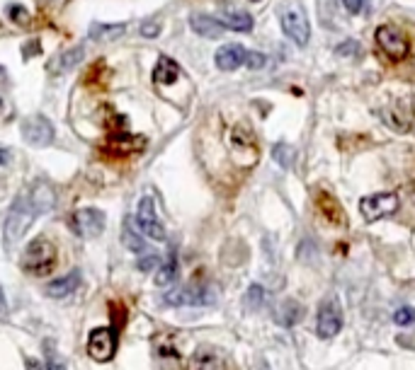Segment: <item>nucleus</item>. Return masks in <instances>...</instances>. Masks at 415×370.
<instances>
[{
  "label": "nucleus",
  "mask_w": 415,
  "mask_h": 370,
  "mask_svg": "<svg viewBox=\"0 0 415 370\" xmlns=\"http://www.w3.org/2000/svg\"><path fill=\"white\" fill-rule=\"evenodd\" d=\"M56 262H59V252L56 247L49 242L46 237H36L32 240L22 252V269L32 276H46L56 269Z\"/></svg>",
  "instance_id": "nucleus-1"
},
{
  "label": "nucleus",
  "mask_w": 415,
  "mask_h": 370,
  "mask_svg": "<svg viewBox=\"0 0 415 370\" xmlns=\"http://www.w3.org/2000/svg\"><path fill=\"white\" fill-rule=\"evenodd\" d=\"M36 215H41V213H39V208L34 206V201L29 199V194L15 199V203H12V208L8 213V220H5V245L12 247V245L20 242V240L24 237V232L32 227Z\"/></svg>",
  "instance_id": "nucleus-2"
},
{
  "label": "nucleus",
  "mask_w": 415,
  "mask_h": 370,
  "mask_svg": "<svg viewBox=\"0 0 415 370\" xmlns=\"http://www.w3.org/2000/svg\"><path fill=\"white\" fill-rule=\"evenodd\" d=\"M279 20H282L284 34L289 36L294 44H299V46L309 44L311 27H309V20H306V12H304V8H299L296 3H286L284 10L279 12Z\"/></svg>",
  "instance_id": "nucleus-3"
},
{
  "label": "nucleus",
  "mask_w": 415,
  "mask_h": 370,
  "mask_svg": "<svg viewBox=\"0 0 415 370\" xmlns=\"http://www.w3.org/2000/svg\"><path fill=\"white\" fill-rule=\"evenodd\" d=\"M399 194H391V191H384V194H369L359 201V213L367 223H374L379 218H389V215L399 213Z\"/></svg>",
  "instance_id": "nucleus-4"
},
{
  "label": "nucleus",
  "mask_w": 415,
  "mask_h": 370,
  "mask_svg": "<svg viewBox=\"0 0 415 370\" xmlns=\"http://www.w3.org/2000/svg\"><path fill=\"white\" fill-rule=\"evenodd\" d=\"M117 354V334L109 327H97L88 336V356L97 363H107Z\"/></svg>",
  "instance_id": "nucleus-5"
},
{
  "label": "nucleus",
  "mask_w": 415,
  "mask_h": 370,
  "mask_svg": "<svg viewBox=\"0 0 415 370\" xmlns=\"http://www.w3.org/2000/svg\"><path fill=\"white\" fill-rule=\"evenodd\" d=\"M71 225L78 237L90 240V237L102 235V230H105V225H107V218H105V213L97 211V208H81V211H73Z\"/></svg>",
  "instance_id": "nucleus-6"
},
{
  "label": "nucleus",
  "mask_w": 415,
  "mask_h": 370,
  "mask_svg": "<svg viewBox=\"0 0 415 370\" xmlns=\"http://www.w3.org/2000/svg\"><path fill=\"white\" fill-rule=\"evenodd\" d=\"M374 36H376V44H379V48L391 61L406 58L408 51H411V46H408V39L396 27H391V24H381V27L376 29Z\"/></svg>",
  "instance_id": "nucleus-7"
},
{
  "label": "nucleus",
  "mask_w": 415,
  "mask_h": 370,
  "mask_svg": "<svg viewBox=\"0 0 415 370\" xmlns=\"http://www.w3.org/2000/svg\"><path fill=\"white\" fill-rule=\"evenodd\" d=\"M136 223H139V230H141L146 237L156 240V242H163V240H166V230H163L161 220H158L156 203H154V199H151V196H144L141 203H139Z\"/></svg>",
  "instance_id": "nucleus-8"
},
{
  "label": "nucleus",
  "mask_w": 415,
  "mask_h": 370,
  "mask_svg": "<svg viewBox=\"0 0 415 370\" xmlns=\"http://www.w3.org/2000/svg\"><path fill=\"white\" fill-rule=\"evenodd\" d=\"M22 135L29 145L44 148L49 143H54V123L46 119V116H29V119L22 121Z\"/></svg>",
  "instance_id": "nucleus-9"
},
{
  "label": "nucleus",
  "mask_w": 415,
  "mask_h": 370,
  "mask_svg": "<svg viewBox=\"0 0 415 370\" xmlns=\"http://www.w3.org/2000/svg\"><path fill=\"white\" fill-rule=\"evenodd\" d=\"M343 327V310H340L338 300H328L319 312V324H316V334L321 339H331Z\"/></svg>",
  "instance_id": "nucleus-10"
},
{
  "label": "nucleus",
  "mask_w": 415,
  "mask_h": 370,
  "mask_svg": "<svg viewBox=\"0 0 415 370\" xmlns=\"http://www.w3.org/2000/svg\"><path fill=\"white\" fill-rule=\"evenodd\" d=\"M166 303L168 305H206L214 303V295L204 288H175V291L166 293Z\"/></svg>",
  "instance_id": "nucleus-11"
},
{
  "label": "nucleus",
  "mask_w": 415,
  "mask_h": 370,
  "mask_svg": "<svg viewBox=\"0 0 415 370\" xmlns=\"http://www.w3.org/2000/svg\"><path fill=\"white\" fill-rule=\"evenodd\" d=\"M246 48H243L241 44H226L221 46L216 51V68L219 71H226V73H231V71H236V68H241L243 63H246Z\"/></svg>",
  "instance_id": "nucleus-12"
},
{
  "label": "nucleus",
  "mask_w": 415,
  "mask_h": 370,
  "mask_svg": "<svg viewBox=\"0 0 415 370\" xmlns=\"http://www.w3.org/2000/svg\"><path fill=\"white\" fill-rule=\"evenodd\" d=\"M190 370H226V361L219 351H214L209 346H202L194 351Z\"/></svg>",
  "instance_id": "nucleus-13"
},
{
  "label": "nucleus",
  "mask_w": 415,
  "mask_h": 370,
  "mask_svg": "<svg viewBox=\"0 0 415 370\" xmlns=\"http://www.w3.org/2000/svg\"><path fill=\"white\" fill-rule=\"evenodd\" d=\"M316 206L321 208L323 218L331 220L333 225H345V211H343V206H340V203L335 201V196H331L328 191H319V194H316Z\"/></svg>",
  "instance_id": "nucleus-14"
},
{
  "label": "nucleus",
  "mask_w": 415,
  "mask_h": 370,
  "mask_svg": "<svg viewBox=\"0 0 415 370\" xmlns=\"http://www.w3.org/2000/svg\"><path fill=\"white\" fill-rule=\"evenodd\" d=\"M141 148H146V138H141V135H131V133H112L109 135V150L117 153V155H131V153L141 150Z\"/></svg>",
  "instance_id": "nucleus-15"
},
{
  "label": "nucleus",
  "mask_w": 415,
  "mask_h": 370,
  "mask_svg": "<svg viewBox=\"0 0 415 370\" xmlns=\"http://www.w3.org/2000/svg\"><path fill=\"white\" fill-rule=\"evenodd\" d=\"M78 286H81V271L76 269V271H71V274L51 281L44 291H46L49 298H66V295H71L73 291H78Z\"/></svg>",
  "instance_id": "nucleus-16"
},
{
  "label": "nucleus",
  "mask_w": 415,
  "mask_h": 370,
  "mask_svg": "<svg viewBox=\"0 0 415 370\" xmlns=\"http://www.w3.org/2000/svg\"><path fill=\"white\" fill-rule=\"evenodd\" d=\"M190 27L194 29V34L204 36V39H219L224 32L221 22L214 20V17H209V15H192Z\"/></svg>",
  "instance_id": "nucleus-17"
},
{
  "label": "nucleus",
  "mask_w": 415,
  "mask_h": 370,
  "mask_svg": "<svg viewBox=\"0 0 415 370\" xmlns=\"http://www.w3.org/2000/svg\"><path fill=\"white\" fill-rule=\"evenodd\" d=\"M178 78H180V66L175 63L173 58H168V56L158 58V63L154 68V80H156V83L173 85V83H178Z\"/></svg>",
  "instance_id": "nucleus-18"
},
{
  "label": "nucleus",
  "mask_w": 415,
  "mask_h": 370,
  "mask_svg": "<svg viewBox=\"0 0 415 370\" xmlns=\"http://www.w3.org/2000/svg\"><path fill=\"white\" fill-rule=\"evenodd\" d=\"M219 22H221L224 29H234V32H250V29H253V17H250L248 12H241V10L221 12Z\"/></svg>",
  "instance_id": "nucleus-19"
},
{
  "label": "nucleus",
  "mask_w": 415,
  "mask_h": 370,
  "mask_svg": "<svg viewBox=\"0 0 415 370\" xmlns=\"http://www.w3.org/2000/svg\"><path fill=\"white\" fill-rule=\"evenodd\" d=\"M29 199L34 201V206L39 208V213L44 215L46 211H51L54 208V189L49 182H36L34 189L29 191Z\"/></svg>",
  "instance_id": "nucleus-20"
},
{
  "label": "nucleus",
  "mask_w": 415,
  "mask_h": 370,
  "mask_svg": "<svg viewBox=\"0 0 415 370\" xmlns=\"http://www.w3.org/2000/svg\"><path fill=\"white\" fill-rule=\"evenodd\" d=\"M83 58V46H76V48H69L66 53H61L56 61L49 63V73H69L71 68L78 66V61Z\"/></svg>",
  "instance_id": "nucleus-21"
},
{
  "label": "nucleus",
  "mask_w": 415,
  "mask_h": 370,
  "mask_svg": "<svg viewBox=\"0 0 415 370\" xmlns=\"http://www.w3.org/2000/svg\"><path fill=\"white\" fill-rule=\"evenodd\" d=\"M126 32V24H105V22H97L90 27V39L95 41H112L119 39L121 34Z\"/></svg>",
  "instance_id": "nucleus-22"
},
{
  "label": "nucleus",
  "mask_w": 415,
  "mask_h": 370,
  "mask_svg": "<svg viewBox=\"0 0 415 370\" xmlns=\"http://www.w3.org/2000/svg\"><path fill=\"white\" fill-rule=\"evenodd\" d=\"M301 317H304V307L299 305L296 300H284L277 312V322L284 327H294Z\"/></svg>",
  "instance_id": "nucleus-23"
},
{
  "label": "nucleus",
  "mask_w": 415,
  "mask_h": 370,
  "mask_svg": "<svg viewBox=\"0 0 415 370\" xmlns=\"http://www.w3.org/2000/svg\"><path fill=\"white\" fill-rule=\"evenodd\" d=\"M175 276H178V255H175V250H170L166 264L156 274V283L158 286H170L175 281Z\"/></svg>",
  "instance_id": "nucleus-24"
},
{
  "label": "nucleus",
  "mask_w": 415,
  "mask_h": 370,
  "mask_svg": "<svg viewBox=\"0 0 415 370\" xmlns=\"http://www.w3.org/2000/svg\"><path fill=\"white\" fill-rule=\"evenodd\" d=\"M272 158H274V163H277L279 168L289 170L291 163H294V148L286 145V143H277L272 148Z\"/></svg>",
  "instance_id": "nucleus-25"
},
{
  "label": "nucleus",
  "mask_w": 415,
  "mask_h": 370,
  "mask_svg": "<svg viewBox=\"0 0 415 370\" xmlns=\"http://www.w3.org/2000/svg\"><path fill=\"white\" fill-rule=\"evenodd\" d=\"M265 300H267L265 288L258 286V283H253V286L248 288V293H246V305L250 307V310H258V307L265 305Z\"/></svg>",
  "instance_id": "nucleus-26"
},
{
  "label": "nucleus",
  "mask_w": 415,
  "mask_h": 370,
  "mask_svg": "<svg viewBox=\"0 0 415 370\" xmlns=\"http://www.w3.org/2000/svg\"><path fill=\"white\" fill-rule=\"evenodd\" d=\"M8 17L15 24H20V27H27L29 20H32V17H29V12L24 10L22 5H10V8H8Z\"/></svg>",
  "instance_id": "nucleus-27"
},
{
  "label": "nucleus",
  "mask_w": 415,
  "mask_h": 370,
  "mask_svg": "<svg viewBox=\"0 0 415 370\" xmlns=\"http://www.w3.org/2000/svg\"><path fill=\"white\" fill-rule=\"evenodd\" d=\"M394 322L399 327H408L415 322V307H401L394 312Z\"/></svg>",
  "instance_id": "nucleus-28"
},
{
  "label": "nucleus",
  "mask_w": 415,
  "mask_h": 370,
  "mask_svg": "<svg viewBox=\"0 0 415 370\" xmlns=\"http://www.w3.org/2000/svg\"><path fill=\"white\" fill-rule=\"evenodd\" d=\"M124 242H126V247H129V250H134V252H144L141 237H139L136 232H131L129 220H126V225H124Z\"/></svg>",
  "instance_id": "nucleus-29"
},
{
  "label": "nucleus",
  "mask_w": 415,
  "mask_h": 370,
  "mask_svg": "<svg viewBox=\"0 0 415 370\" xmlns=\"http://www.w3.org/2000/svg\"><path fill=\"white\" fill-rule=\"evenodd\" d=\"M246 66L253 68V71H260V68L267 66V56L265 53H260V51H248L246 53Z\"/></svg>",
  "instance_id": "nucleus-30"
},
{
  "label": "nucleus",
  "mask_w": 415,
  "mask_h": 370,
  "mask_svg": "<svg viewBox=\"0 0 415 370\" xmlns=\"http://www.w3.org/2000/svg\"><path fill=\"white\" fill-rule=\"evenodd\" d=\"M335 51H338L340 56H357V53L362 51V46H359L355 39H347L345 44H340L338 48H335Z\"/></svg>",
  "instance_id": "nucleus-31"
},
{
  "label": "nucleus",
  "mask_w": 415,
  "mask_h": 370,
  "mask_svg": "<svg viewBox=\"0 0 415 370\" xmlns=\"http://www.w3.org/2000/svg\"><path fill=\"white\" fill-rule=\"evenodd\" d=\"M161 34V24L158 22H144L141 24V36L144 39H156Z\"/></svg>",
  "instance_id": "nucleus-32"
},
{
  "label": "nucleus",
  "mask_w": 415,
  "mask_h": 370,
  "mask_svg": "<svg viewBox=\"0 0 415 370\" xmlns=\"http://www.w3.org/2000/svg\"><path fill=\"white\" fill-rule=\"evenodd\" d=\"M46 356H49V363H46V370H66V363L56 359L54 356V351L51 349H46Z\"/></svg>",
  "instance_id": "nucleus-33"
},
{
  "label": "nucleus",
  "mask_w": 415,
  "mask_h": 370,
  "mask_svg": "<svg viewBox=\"0 0 415 370\" xmlns=\"http://www.w3.org/2000/svg\"><path fill=\"white\" fill-rule=\"evenodd\" d=\"M345 10L352 12V15H359V12L364 10V0H343Z\"/></svg>",
  "instance_id": "nucleus-34"
},
{
  "label": "nucleus",
  "mask_w": 415,
  "mask_h": 370,
  "mask_svg": "<svg viewBox=\"0 0 415 370\" xmlns=\"http://www.w3.org/2000/svg\"><path fill=\"white\" fill-rule=\"evenodd\" d=\"M34 53H41V44H39L36 39H34V41H29V44L24 46V58H32Z\"/></svg>",
  "instance_id": "nucleus-35"
},
{
  "label": "nucleus",
  "mask_w": 415,
  "mask_h": 370,
  "mask_svg": "<svg viewBox=\"0 0 415 370\" xmlns=\"http://www.w3.org/2000/svg\"><path fill=\"white\" fill-rule=\"evenodd\" d=\"M158 264V257L156 255H151V257H146V259H141V262H139V269L141 271H149V269H154Z\"/></svg>",
  "instance_id": "nucleus-36"
},
{
  "label": "nucleus",
  "mask_w": 415,
  "mask_h": 370,
  "mask_svg": "<svg viewBox=\"0 0 415 370\" xmlns=\"http://www.w3.org/2000/svg\"><path fill=\"white\" fill-rule=\"evenodd\" d=\"M10 160V150L8 148H0V165H5Z\"/></svg>",
  "instance_id": "nucleus-37"
},
{
  "label": "nucleus",
  "mask_w": 415,
  "mask_h": 370,
  "mask_svg": "<svg viewBox=\"0 0 415 370\" xmlns=\"http://www.w3.org/2000/svg\"><path fill=\"white\" fill-rule=\"evenodd\" d=\"M0 307H5V295H3V288H0Z\"/></svg>",
  "instance_id": "nucleus-38"
},
{
  "label": "nucleus",
  "mask_w": 415,
  "mask_h": 370,
  "mask_svg": "<svg viewBox=\"0 0 415 370\" xmlns=\"http://www.w3.org/2000/svg\"><path fill=\"white\" fill-rule=\"evenodd\" d=\"M253 3H260V0H253Z\"/></svg>",
  "instance_id": "nucleus-39"
},
{
  "label": "nucleus",
  "mask_w": 415,
  "mask_h": 370,
  "mask_svg": "<svg viewBox=\"0 0 415 370\" xmlns=\"http://www.w3.org/2000/svg\"><path fill=\"white\" fill-rule=\"evenodd\" d=\"M0 107H3V100H0Z\"/></svg>",
  "instance_id": "nucleus-40"
}]
</instances>
